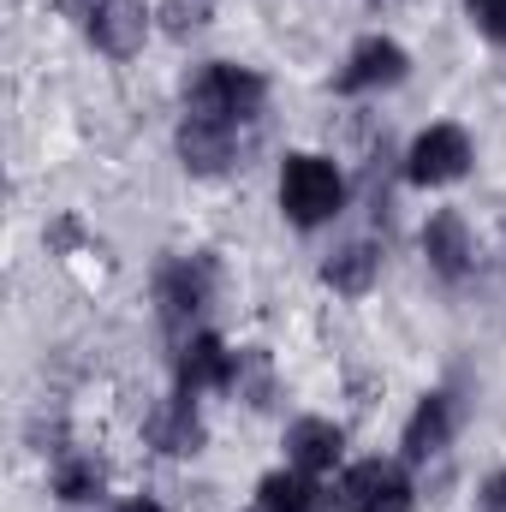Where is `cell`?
I'll return each instance as SVG.
<instances>
[{
	"label": "cell",
	"instance_id": "6da1fadb",
	"mask_svg": "<svg viewBox=\"0 0 506 512\" xmlns=\"http://www.w3.org/2000/svg\"><path fill=\"white\" fill-rule=\"evenodd\" d=\"M262 96H268V84H262L256 72L215 60V66H203V72L191 78L185 114H191V120H209V126H251L256 114H262Z\"/></svg>",
	"mask_w": 506,
	"mask_h": 512
},
{
	"label": "cell",
	"instance_id": "7a4b0ae2",
	"mask_svg": "<svg viewBox=\"0 0 506 512\" xmlns=\"http://www.w3.org/2000/svg\"><path fill=\"white\" fill-rule=\"evenodd\" d=\"M346 203V179L334 161L322 155H286L280 167V209L298 221V227H322L328 215H340Z\"/></svg>",
	"mask_w": 506,
	"mask_h": 512
},
{
	"label": "cell",
	"instance_id": "3957f363",
	"mask_svg": "<svg viewBox=\"0 0 506 512\" xmlns=\"http://www.w3.org/2000/svg\"><path fill=\"white\" fill-rule=\"evenodd\" d=\"M60 12L78 18L84 36H90L102 54H120V60L143 48V30H149V18H143L137 0H60Z\"/></svg>",
	"mask_w": 506,
	"mask_h": 512
},
{
	"label": "cell",
	"instance_id": "277c9868",
	"mask_svg": "<svg viewBox=\"0 0 506 512\" xmlns=\"http://www.w3.org/2000/svg\"><path fill=\"white\" fill-rule=\"evenodd\" d=\"M340 507L346 512H411V483L399 465L364 459L340 477Z\"/></svg>",
	"mask_w": 506,
	"mask_h": 512
},
{
	"label": "cell",
	"instance_id": "5b68a950",
	"mask_svg": "<svg viewBox=\"0 0 506 512\" xmlns=\"http://www.w3.org/2000/svg\"><path fill=\"white\" fill-rule=\"evenodd\" d=\"M471 167V137L459 126H429L411 143V179L417 185H447Z\"/></svg>",
	"mask_w": 506,
	"mask_h": 512
},
{
	"label": "cell",
	"instance_id": "8992f818",
	"mask_svg": "<svg viewBox=\"0 0 506 512\" xmlns=\"http://www.w3.org/2000/svg\"><path fill=\"white\" fill-rule=\"evenodd\" d=\"M405 48L399 42H381V36H370V42H358L352 48V60H346V72L334 78L346 96H358V90H376V84H399L405 78Z\"/></svg>",
	"mask_w": 506,
	"mask_h": 512
},
{
	"label": "cell",
	"instance_id": "52a82bcc",
	"mask_svg": "<svg viewBox=\"0 0 506 512\" xmlns=\"http://www.w3.org/2000/svg\"><path fill=\"white\" fill-rule=\"evenodd\" d=\"M203 387H233V352L215 340V334H197V340H185V352H179V393H203Z\"/></svg>",
	"mask_w": 506,
	"mask_h": 512
},
{
	"label": "cell",
	"instance_id": "ba28073f",
	"mask_svg": "<svg viewBox=\"0 0 506 512\" xmlns=\"http://www.w3.org/2000/svg\"><path fill=\"white\" fill-rule=\"evenodd\" d=\"M179 155H185V167H197V173H221V167L239 155V126H209V120H191V114H185V126H179Z\"/></svg>",
	"mask_w": 506,
	"mask_h": 512
},
{
	"label": "cell",
	"instance_id": "9c48e42d",
	"mask_svg": "<svg viewBox=\"0 0 506 512\" xmlns=\"http://www.w3.org/2000/svg\"><path fill=\"white\" fill-rule=\"evenodd\" d=\"M447 441H453V399L447 393H429L417 405V417L405 423V459H435Z\"/></svg>",
	"mask_w": 506,
	"mask_h": 512
},
{
	"label": "cell",
	"instance_id": "30bf717a",
	"mask_svg": "<svg viewBox=\"0 0 506 512\" xmlns=\"http://www.w3.org/2000/svg\"><path fill=\"white\" fill-rule=\"evenodd\" d=\"M340 447H346V435H340L334 423H322V417H304V423H292V435H286V453H292L298 471H334V465H340Z\"/></svg>",
	"mask_w": 506,
	"mask_h": 512
},
{
	"label": "cell",
	"instance_id": "8fae6325",
	"mask_svg": "<svg viewBox=\"0 0 506 512\" xmlns=\"http://www.w3.org/2000/svg\"><path fill=\"white\" fill-rule=\"evenodd\" d=\"M256 507L262 512H322V489L310 483V471H274V477H262V489H256Z\"/></svg>",
	"mask_w": 506,
	"mask_h": 512
},
{
	"label": "cell",
	"instance_id": "7c38bea8",
	"mask_svg": "<svg viewBox=\"0 0 506 512\" xmlns=\"http://www.w3.org/2000/svg\"><path fill=\"white\" fill-rule=\"evenodd\" d=\"M423 251H429V262H435L447 280H459V274H465V262H471L465 221H459V215H435V221L423 227Z\"/></svg>",
	"mask_w": 506,
	"mask_h": 512
},
{
	"label": "cell",
	"instance_id": "4fadbf2b",
	"mask_svg": "<svg viewBox=\"0 0 506 512\" xmlns=\"http://www.w3.org/2000/svg\"><path fill=\"white\" fill-rule=\"evenodd\" d=\"M376 268H381V251L358 239V245H346L340 256H328V262H322V280H328L334 292H352V298H358V292H370Z\"/></svg>",
	"mask_w": 506,
	"mask_h": 512
},
{
	"label": "cell",
	"instance_id": "5bb4252c",
	"mask_svg": "<svg viewBox=\"0 0 506 512\" xmlns=\"http://www.w3.org/2000/svg\"><path fill=\"white\" fill-rule=\"evenodd\" d=\"M209 262H179L167 280H161V304H167V316H185V310H203V298H209Z\"/></svg>",
	"mask_w": 506,
	"mask_h": 512
},
{
	"label": "cell",
	"instance_id": "9a60e30c",
	"mask_svg": "<svg viewBox=\"0 0 506 512\" xmlns=\"http://www.w3.org/2000/svg\"><path fill=\"white\" fill-rule=\"evenodd\" d=\"M149 435H155V447H167V453H197L203 423H197V411H191V393H179V399H173V411L149 423Z\"/></svg>",
	"mask_w": 506,
	"mask_h": 512
},
{
	"label": "cell",
	"instance_id": "2e32d148",
	"mask_svg": "<svg viewBox=\"0 0 506 512\" xmlns=\"http://www.w3.org/2000/svg\"><path fill=\"white\" fill-rule=\"evenodd\" d=\"M54 489H60V501H96L102 495V465L96 459H72V465H60Z\"/></svg>",
	"mask_w": 506,
	"mask_h": 512
},
{
	"label": "cell",
	"instance_id": "e0dca14e",
	"mask_svg": "<svg viewBox=\"0 0 506 512\" xmlns=\"http://www.w3.org/2000/svg\"><path fill=\"white\" fill-rule=\"evenodd\" d=\"M465 6H471V18L489 42H506V0H465Z\"/></svg>",
	"mask_w": 506,
	"mask_h": 512
},
{
	"label": "cell",
	"instance_id": "ac0fdd59",
	"mask_svg": "<svg viewBox=\"0 0 506 512\" xmlns=\"http://www.w3.org/2000/svg\"><path fill=\"white\" fill-rule=\"evenodd\" d=\"M483 507H489V512H506V471H501V477H489V489H483Z\"/></svg>",
	"mask_w": 506,
	"mask_h": 512
},
{
	"label": "cell",
	"instance_id": "d6986e66",
	"mask_svg": "<svg viewBox=\"0 0 506 512\" xmlns=\"http://www.w3.org/2000/svg\"><path fill=\"white\" fill-rule=\"evenodd\" d=\"M126 512H161V507H149V501H131V507Z\"/></svg>",
	"mask_w": 506,
	"mask_h": 512
}]
</instances>
